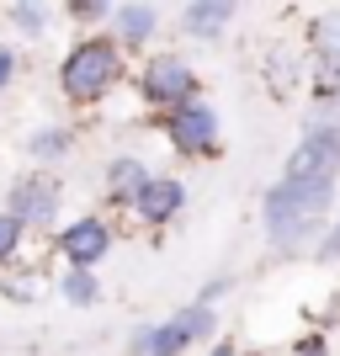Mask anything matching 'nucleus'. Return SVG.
Segmentation results:
<instances>
[{"label":"nucleus","instance_id":"a211bd4d","mask_svg":"<svg viewBox=\"0 0 340 356\" xmlns=\"http://www.w3.org/2000/svg\"><path fill=\"white\" fill-rule=\"evenodd\" d=\"M70 11H74V16H102L106 0H70Z\"/></svg>","mask_w":340,"mask_h":356},{"label":"nucleus","instance_id":"f257e3e1","mask_svg":"<svg viewBox=\"0 0 340 356\" xmlns=\"http://www.w3.org/2000/svg\"><path fill=\"white\" fill-rule=\"evenodd\" d=\"M335 181H340V134L335 128H314L293 149L287 176L266 192V234L277 239L282 250H298L325 223Z\"/></svg>","mask_w":340,"mask_h":356},{"label":"nucleus","instance_id":"4468645a","mask_svg":"<svg viewBox=\"0 0 340 356\" xmlns=\"http://www.w3.org/2000/svg\"><path fill=\"white\" fill-rule=\"evenodd\" d=\"M16 239H22V218H16V213H0V261H11Z\"/></svg>","mask_w":340,"mask_h":356},{"label":"nucleus","instance_id":"423d86ee","mask_svg":"<svg viewBox=\"0 0 340 356\" xmlns=\"http://www.w3.org/2000/svg\"><path fill=\"white\" fill-rule=\"evenodd\" d=\"M170 138H176V149L202 154V149H213V138H218V118H213L207 106H181L176 118H170Z\"/></svg>","mask_w":340,"mask_h":356},{"label":"nucleus","instance_id":"20e7f679","mask_svg":"<svg viewBox=\"0 0 340 356\" xmlns=\"http://www.w3.org/2000/svg\"><path fill=\"white\" fill-rule=\"evenodd\" d=\"M192 90H197V80H192V70H186L181 59H154L144 70V96L160 102V106H181Z\"/></svg>","mask_w":340,"mask_h":356},{"label":"nucleus","instance_id":"9b49d317","mask_svg":"<svg viewBox=\"0 0 340 356\" xmlns=\"http://www.w3.org/2000/svg\"><path fill=\"white\" fill-rule=\"evenodd\" d=\"M106 176H112V192H118V197H138V186L149 181L138 160H118L112 170H106Z\"/></svg>","mask_w":340,"mask_h":356},{"label":"nucleus","instance_id":"ddd939ff","mask_svg":"<svg viewBox=\"0 0 340 356\" xmlns=\"http://www.w3.org/2000/svg\"><path fill=\"white\" fill-rule=\"evenodd\" d=\"M64 298H70V303H90V298H96V277H90V266H74L70 277H64Z\"/></svg>","mask_w":340,"mask_h":356},{"label":"nucleus","instance_id":"9d476101","mask_svg":"<svg viewBox=\"0 0 340 356\" xmlns=\"http://www.w3.org/2000/svg\"><path fill=\"white\" fill-rule=\"evenodd\" d=\"M239 0H192L186 6V32H197V38H213V32H223V22L234 16Z\"/></svg>","mask_w":340,"mask_h":356},{"label":"nucleus","instance_id":"0eeeda50","mask_svg":"<svg viewBox=\"0 0 340 356\" xmlns=\"http://www.w3.org/2000/svg\"><path fill=\"white\" fill-rule=\"evenodd\" d=\"M314 48H319V74H325L319 96H340V11L314 22Z\"/></svg>","mask_w":340,"mask_h":356},{"label":"nucleus","instance_id":"6e6552de","mask_svg":"<svg viewBox=\"0 0 340 356\" xmlns=\"http://www.w3.org/2000/svg\"><path fill=\"white\" fill-rule=\"evenodd\" d=\"M181 197H186V192H181V181H170V176H149L144 186H138L133 202H138V213H144L149 223H165V218H176V213H181Z\"/></svg>","mask_w":340,"mask_h":356},{"label":"nucleus","instance_id":"f03ea898","mask_svg":"<svg viewBox=\"0 0 340 356\" xmlns=\"http://www.w3.org/2000/svg\"><path fill=\"white\" fill-rule=\"evenodd\" d=\"M59 80H64V90H70L74 102H90V96H102V90L118 80V48L102 43V38L80 43L70 59H64Z\"/></svg>","mask_w":340,"mask_h":356},{"label":"nucleus","instance_id":"6ab92c4d","mask_svg":"<svg viewBox=\"0 0 340 356\" xmlns=\"http://www.w3.org/2000/svg\"><path fill=\"white\" fill-rule=\"evenodd\" d=\"M11 80V48H0V86Z\"/></svg>","mask_w":340,"mask_h":356},{"label":"nucleus","instance_id":"f3484780","mask_svg":"<svg viewBox=\"0 0 340 356\" xmlns=\"http://www.w3.org/2000/svg\"><path fill=\"white\" fill-rule=\"evenodd\" d=\"M319 261H340V223L330 229V239L319 245Z\"/></svg>","mask_w":340,"mask_h":356},{"label":"nucleus","instance_id":"1a4fd4ad","mask_svg":"<svg viewBox=\"0 0 340 356\" xmlns=\"http://www.w3.org/2000/svg\"><path fill=\"white\" fill-rule=\"evenodd\" d=\"M11 202H16V218H22V223H38V218H54L59 192H54V181H22Z\"/></svg>","mask_w":340,"mask_h":356},{"label":"nucleus","instance_id":"dca6fc26","mask_svg":"<svg viewBox=\"0 0 340 356\" xmlns=\"http://www.w3.org/2000/svg\"><path fill=\"white\" fill-rule=\"evenodd\" d=\"M16 27H27V32H43V11H38V6H16Z\"/></svg>","mask_w":340,"mask_h":356},{"label":"nucleus","instance_id":"7ed1b4c3","mask_svg":"<svg viewBox=\"0 0 340 356\" xmlns=\"http://www.w3.org/2000/svg\"><path fill=\"white\" fill-rule=\"evenodd\" d=\"M213 309L207 303H192V309H181L170 325H154V330H138L133 335V356H181L192 341L213 335Z\"/></svg>","mask_w":340,"mask_h":356},{"label":"nucleus","instance_id":"39448f33","mask_svg":"<svg viewBox=\"0 0 340 356\" xmlns=\"http://www.w3.org/2000/svg\"><path fill=\"white\" fill-rule=\"evenodd\" d=\"M64 255H70L74 266H96V261H106V245H112V234H106L102 218H80L64 229Z\"/></svg>","mask_w":340,"mask_h":356},{"label":"nucleus","instance_id":"f8f14e48","mask_svg":"<svg viewBox=\"0 0 340 356\" xmlns=\"http://www.w3.org/2000/svg\"><path fill=\"white\" fill-rule=\"evenodd\" d=\"M118 27H122V38H149V32H154V11H149V6H122L118 11Z\"/></svg>","mask_w":340,"mask_h":356},{"label":"nucleus","instance_id":"2eb2a0df","mask_svg":"<svg viewBox=\"0 0 340 356\" xmlns=\"http://www.w3.org/2000/svg\"><path fill=\"white\" fill-rule=\"evenodd\" d=\"M59 149H70V134H59V128H48V134L32 138V154H43V160H48V154H59Z\"/></svg>","mask_w":340,"mask_h":356}]
</instances>
